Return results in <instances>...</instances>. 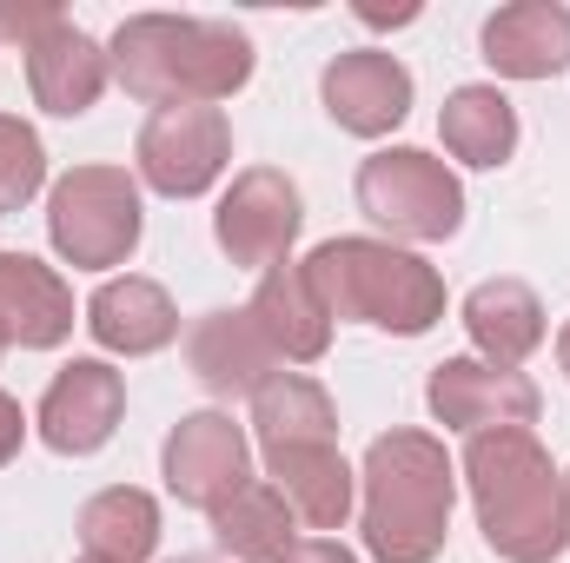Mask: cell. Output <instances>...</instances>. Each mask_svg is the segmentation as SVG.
<instances>
[{"label": "cell", "mask_w": 570, "mask_h": 563, "mask_svg": "<svg viewBox=\"0 0 570 563\" xmlns=\"http://www.w3.org/2000/svg\"><path fill=\"white\" fill-rule=\"evenodd\" d=\"M114 80L146 107H219L253 80V40L206 13H127L107 40Z\"/></svg>", "instance_id": "1"}, {"label": "cell", "mask_w": 570, "mask_h": 563, "mask_svg": "<svg viewBox=\"0 0 570 563\" xmlns=\"http://www.w3.org/2000/svg\"><path fill=\"white\" fill-rule=\"evenodd\" d=\"M464 484L491 557L558 563L570 551L564 477L538 444V431H478L464 444Z\"/></svg>", "instance_id": "2"}, {"label": "cell", "mask_w": 570, "mask_h": 563, "mask_svg": "<svg viewBox=\"0 0 570 563\" xmlns=\"http://www.w3.org/2000/svg\"><path fill=\"white\" fill-rule=\"evenodd\" d=\"M458 464L431 431H385L358 464V531L379 563H431L451 537Z\"/></svg>", "instance_id": "3"}, {"label": "cell", "mask_w": 570, "mask_h": 563, "mask_svg": "<svg viewBox=\"0 0 570 563\" xmlns=\"http://www.w3.org/2000/svg\"><path fill=\"white\" fill-rule=\"evenodd\" d=\"M305 279L318 285L332 325H372L392 338H425L444 318V279L419 253L392 246V239H325L305 259Z\"/></svg>", "instance_id": "4"}, {"label": "cell", "mask_w": 570, "mask_h": 563, "mask_svg": "<svg viewBox=\"0 0 570 563\" xmlns=\"http://www.w3.org/2000/svg\"><path fill=\"white\" fill-rule=\"evenodd\" d=\"M140 179L127 166H73L47 192V239L73 273L127 266L140 246Z\"/></svg>", "instance_id": "5"}, {"label": "cell", "mask_w": 570, "mask_h": 563, "mask_svg": "<svg viewBox=\"0 0 570 563\" xmlns=\"http://www.w3.org/2000/svg\"><path fill=\"white\" fill-rule=\"evenodd\" d=\"M358 213L392 239L438 246L464 226V186L425 146H385L358 166Z\"/></svg>", "instance_id": "6"}, {"label": "cell", "mask_w": 570, "mask_h": 563, "mask_svg": "<svg viewBox=\"0 0 570 563\" xmlns=\"http://www.w3.org/2000/svg\"><path fill=\"white\" fill-rule=\"evenodd\" d=\"M134 166L159 199H199L233 166V127L219 107H153L134 140Z\"/></svg>", "instance_id": "7"}, {"label": "cell", "mask_w": 570, "mask_h": 563, "mask_svg": "<svg viewBox=\"0 0 570 563\" xmlns=\"http://www.w3.org/2000/svg\"><path fill=\"white\" fill-rule=\"evenodd\" d=\"M298 226H305V199H298V186L285 179L279 166H246L226 186L219 213H213V239H219V253L239 273H273V266H285Z\"/></svg>", "instance_id": "8"}, {"label": "cell", "mask_w": 570, "mask_h": 563, "mask_svg": "<svg viewBox=\"0 0 570 563\" xmlns=\"http://www.w3.org/2000/svg\"><path fill=\"white\" fill-rule=\"evenodd\" d=\"M159 477L179 504L193 511H219L239 484H253V444L246 424H233L226 412H186L159 444Z\"/></svg>", "instance_id": "9"}, {"label": "cell", "mask_w": 570, "mask_h": 563, "mask_svg": "<svg viewBox=\"0 0 570 563\" xmlns=\"http://www.w3.org/2000/svg\"><path fill=\"white\" fill-rule=\"evenodd\" d=\"M425 405L444 431H464V437H478V431H531L538 412H544V398H538V385L524 372L491 365L478 352L431 365Z\"/></svg>", "instance_id": "10"}, {"label": "cell", "mask_w": 570, "mask_h": 563, "mask_svg": "<svg viewBox=\"0 0 570 563\" xmlns=\"http://www.w3.org/2000/svg\"><path fill=\"white\" fill-rule=\"evenodd\" d=\"M318 100L332 113V127L358 134V140H385L392 127H405L412 113V73L399 53L385 47H352V53H332L325 73H318Z\"/></svg>", "instance_id": "11"}, {"label": "cell", "mask_w": 570, "mask_h": 563, "mask_svg": "<svg viewBox=\"0 0 570 563\" xmlns=\"http://www.w3.org/2000/svg\"><path fill=\"white\" fill-rule=\"evenodd\" d=\"M120 412H127V378H120L107 358H73V365L53 372V385H47L33 424H40L47 451H60V457H94V451L120 431Z\"/></svg>", "instance_id": "12"}, {"label": "cell", "mask_w": 570, "mask_h": 563, "mask_svg": "<svg viewBox=\"0 0 570 563\" xmlns=\"http://www.w3.org/2000/svg\"><path fill=\"white\" fill-rule=\"evenodd\" d=\"M20 53H27V93H33V107L53 113V120H80V113L107 93V80H114L107 47H100L94 33H80L67 13H60L53 27H40Z\"/></svg>", "instance_id": "13"}, {"label": "cell", "mask_w": 570, "mask_h": 563, "mask_svg": "<svg viewBox=\"0 0 570 563\" xmlns=\"http://www.w3.org/2000/svg\"><path fill=\"white\" fill-rule=\"evenodd\" d=\"M186 372L213 392V398H253L266 378H279V352L266 345L259 318L239 305H219L206 318H193L186 332Z\"/></svg>", "instance_id": "14"}, {"label": "cell", "mask_w": 570, "mask_h": 563, "mask_svg": "<svg viewBox=\"0 0 570 563\" xmlns=\"http://www.w3.org/2000/svg\"><path fill=\"white\" fill-rule=\"evenodd\" d=\"M73 338V292L53 266L27 253H0V358L20 352H53Z\"/></svg>", "instance_id": "15"}, {"label": "cell", "mask_w": 570, "mask_h": 563, "mask_svg": "<svg viewBox=\"0 0 570 563\" xmlns=\"http://www.w3.org/2000/svg\"><path fill=\"white\" fill-rule=\"evenodd\" d=\"M491 73L504 80H558L570 67V7L558 0H511L478 33Z\"/></svg>", "instance_id": "16"}, {"label": "cell", "mask_w": 570, "mask_h": 563, "mask_svg": "<svg viewBox=\"0 0 570 563\" xmlns=\"http://www.w3.org/2000/svg\"><path fill=\"white\" fill-rule=\"evenodd\" d=\"M246 312L259 318L279 365H318L332 352V312H325L318 285L305 279V259H285L273 273H259V292H253Z\"/></svg>", "instance_id": "17"}, {"label": "cell", "mask_w": 570, "mask_h": 563, "mask_svg": "<svg viewBox=\"0 0 570 563\" xmlns=\"http://www.w3.org/2000/svg\"><path fill=\"white\" fill-rule=\"evenodd\" d=\"M87 332L114 358H153V352H166L179 338V312H173L159 279L127 273V279H107L87 298Z\"/></svg>", "instance_id": "18"}, {"label": "cell", "mask_w": 570, "mask_h": 563, "mask_svg": "<svg viewBox=\"0 0 570 563\" xmlns=\"http://www.w3.org/2000/svg\"><path fill=\"white\" fill-rule=\"evenodd\" d=\"M266 471L292 504V517L305 531H345L352 504H358V471L338 457V444H292V451H266Z\"/></svg>", "instance_id": "19"}, {"label": "cell", "mask_w": 570, "mask_h": 563, "mask_svg": "<svg viewBox=\"0 0 570 563\" xmlns=\"http://www.w3.org/2000/svg\"><path fill=\"white\" fill-rule=\"evenodd\" d=\"M464 332H471L478 358L518 372L544 345V305L524 279H484L464 292Z\"/></svg>", "instance_id": "20"}, {"label": "cell", "mask_w": 570, "mask_h": 563, "mask_svg": "<svg viewBox=\"0 0 570 563\" xmlns=\"http://www.w3.org/2000/svg\"><path fill=\"white\" fill-rule=\"evenodd\" d=\"M213 544L233 563H285L298 551V517L279 497V484H239L219 511H213Z\"/></svg>", "instance_id": "21"}, {"label": "cell", "mask_w": 570, "mask_h": 563, "mask_svg": "<svg viewBox=\"0 0 570 563\" xmlns=\"http://www.w3.org/2000/svg\"><path fill=\"white\" fill-rule=\"evenodd\" d=\"M253 437L259 451H292V444H338V405L325 385L305 372H279L253 392Z\"/></svg>", "instance_id": "22"}, {"label": "cell", "mask_w": 570, "mask_h": 563, "mask_svg": "<svg viewBox=\"0 0 570 563\" xmlns=\"http://www.w3.org/2000/svg\"><path fill=\"white\" fill-rule=\"evenodd\" d=\"M438 140H444L451 159H464L478 172H498L518 152V107L498 87H458L438 113Z\"/></svg>", "instance_id": "23"}, {"label": "cell", "mask_w": 570, "mask_h": 563, "mask_svg": "<svg viewBox=\"0 0 570 563\" xmlns=\"http://www.w3.org/2000/svg\"><path fill=\"white\" fill-rule=\"evenodd\" d=\"M80 551L107 563H146L159 551V504L134 491V484H114V491H94L80 504Z\"/></svg>", "instance_id": "24"}, {"label": "cell", "mask_w": 570, "mask_h": 563, "mask_svg": "<svg viewBox=\"0 0 570 563\" xmlns=\"http://www.w3.org/2000/svg\"><path fill=\"white\" fill-rule=\"evenodd\" d=\"M47 186V146L27 120L0 113V213H20Z\"/></svg>", "instance_id": "25"}, {"label": "cell", "mask_w": 570, "mask_h": 563, "mask_svg": "<svg viewBox=\"0 0 570 563\" xmlns=\"http://www.w3.org/2000/svg\"><path fill=\"white\" fill-rule=\"evenodd\" d=\"M60 20V7L53 0H0V40H13V47H27L40 27H53Z\"/></svg>", "instance_id": "26"}, {"label": "cell", "mask_w": 570, "mask_h": 563, "mask_svg": "<svg viewBox=\"0 0 570 563\" xmlns=\"http://www.w3.org/2000/svg\"><path fill=\"white\" fill-rule=\"evenodd\" d=\"M20 437H27L20 398H7V392H0V464H13V457H20Z\"/></svg>", "instance_id": "27"}, {"label": "cell", "mask_w": 570, "mask_h": 563, "mask_svg": "<svg viewBox=\"0 0 570 563\" xmlns=\"http://www.w3.org/2000/svg\"><path fill=\"white\" fill-rule=\"evenodd\" d=\"M285 563H358V557H352L345 544H332V537H305V544H298Z\"/></svg>", "instance_id": "28"}, {"label": "cell", "mask_w": 570, "mask_h": 563, "mask_svg": "<svg viewBox=\"0 0 570 563\" xmlns=\"http://www.w3.org/2000/svg\"><path fill=\"white\" fill-rule=\"evenodd\" d=\"M358 20H372V27H405V20H419V7H358Z\"/></svg>", "instance_id": "29"}, {"label": "cell", "mask_w": 570, "mask_h": 563, "mask_svg": "<svg viewBox=\"0 0 570 563\" xmlns=\"http://www.w3.org/2000/svg\"><path fill=\"white\" fill-rule=\"evenodd\" d=\"M558 365H564V378H570V325L558 332Z\"/></svg>", "instance_id": "30"}, {"label": "cell", "mask_w": 570, "mask_h": 563, "mask_svg": "<svg viewBox=\"0 0 570 563\" xmlns=\"http://www.w3.org/2000/svg\"><path fill=\"white\" fill-rule=\"evenodd\" d=\"M564 511H570V471H564Z\"/></svg>", "instance_id": "31"}, {"label": "cell", "mask_w": 570, "mask_h": 563, "mask_svg": "<svg viewBox=\"0 0 570 563\" xmlns=\"http://www.w3.org/2000/svg\"><path fill=\"white\" fill-rule=\"evenodd\" d=\"M173 563H213V557H173Z\"/></svg>", "instance_id": "32"}, {"label": "cell", "mask_w": 570, "mask_h": 563, "mask_svg": "<svg viewBox=\"0 0 570 563\" xmlns=\"http://www.w3.org/2000/svg\"><path fill=\"white\" fill-rule=\"evenodd\" d=\"M80 563H107V557H80Z\"/></svg>", "instance_id": "33"}]
</instances>
